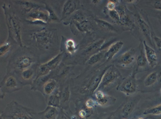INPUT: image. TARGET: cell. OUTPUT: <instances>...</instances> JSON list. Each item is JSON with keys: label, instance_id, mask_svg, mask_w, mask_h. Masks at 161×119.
Segmentation results:
<instances>
[{"label": "cell", "instance_id": "cell-38", "mask_svg": "<svg viewBox=\"0 0 161 119\" xmlns=\"http://www.w3.org/2000/svg\"><path fill=\"white\" fill-rule=\"evenodd\" d=\"M153 39L154 41L156 46L158 48V50L161 51V38L154 36Z\"/></svg>", "mask_w": 161, "mask_h": 119}, {"label": "cell", "instance_id": "cell-12", "mask_svg": "<svg viewBox=\"0 0 161 119\" xmlns=\"http://www.w3.org/2000/svg\"><path fill=\"white\" fill-rule=\"evenodd\" d=\"M142 43L147 62L151 67L154 68L155 66L157 65L158 62V57L155 50L150 46L145 41H143Z\"/></svg>", "mask_w": 161, "mask_h": 119}, {"label": "cell", "instance_id": "cell-39", "mask_svg": "<svg viewBox=\"0 0 161 119\" xmlns=\"http://www.w3.org/2000/svg\"><path fill=\"white\" fill-rule=\"evenodd\" d=\"M153 7L154 9L158 10H161V0L159 1H154L152 3Z\"/></svg>", "mask_w": 161, "mask_h": 119}, {"label": "cell", "instance_id": "cell-8", "mask_svg": "<svg viewBox=\"0 0 161 119\" xmlns=\"http://www.w3.org/2000/svg\"><path fill=\"white\" fill-rule=\"evenodd\" d=\"M136 51L132 48L124 53L117 60V65L122 68H130L136 60Z\"/></svg>", "mask_w": 161, "mask_h": 119}, {"label": "cell", "instance_id": "cell-40", "mask_svg": "<svg viewBox=\"0 0 161 119\" xmlns=\"http://www.w3.org/2000/svg\"><path fill=\"white\" fill-rule=\"evenodd\" d=\"M3 97H4V94L0 88V99H3Z\"/></svg>", "mask_w": 161, "mask_h": 119}, {"label": "cell", "instance_id": "cell-11", "mask_svg": "<svg viewBox=\"0 0 161 119\" xmlns=\"http://www.w3.org/2000/svg\"><path fill=\"white\" fill-rule=\"evenodd\" d=\"M96 98L97 105L101 107H105L114 104L116 101V99L108 95L101 89H97L93 94Z\"/></svg>", "mask_w": 161, "mask_h": 119}, {"label": "cell", "instance_id": "cell-9", "mask_svg": "<svg viewBox=\"0 0 161 119\" xmlns=\"http://www.w3.org/2000/svg\"><path fill=\"white\" fill-rule=\"evenodd\" d=\"M134 17L141 33H142L143 36L145 37L148 42H149L151 45L153 46L152 33L149 25L146 22V21L140 14L138 12H137L134 14Z\"/></svg>", "mask_w": 161, "mask_h": 119}, {"label": "cell", "instance_id": "cell-20", "mask_svg": "<svg viewBox=\"0 0 161 119\" xmlns=\"http://www.w3.org/2000/svg\"><path fill=\"white\" fill-rule=\"evenodd\" d=\"M94 21L95 22L96 24L102 30L113 33H117L118 32L117 29L114 27L112 24L107 21L98 18H94Z\"/></svg>", "mask_w": 161, "mask_h": 119}, {"label": "cell", "instance_id": "cell-29", "mask_svg": "<svg viewBox=\"0 0 161 119\" xmlns=\"http://www.w3.org/2000/svg\"><path fill=\"white\" fill-rule=\"evenodd\" d=\"M144 115H161V104L153 107L147 108L143 112Z\"/></svg>", "mask_w": 161, "mask_h": 119}, {"label": "cell", "instance_id": "cell-15", "mask_svg": "<svg viewBox=\"0 0 161 119\" xmlns=\"http://www.w3.org/2000/svg\"><path fill=\"white\" fill-rule=\"evenodd\" d=\"M105 40L104 39H99L98 41L93 42L92 43L90 44L89 46H88L84 51L83 54L84 55L93 54L99 51L105 50L104 46H107V45H105Z\"/></svg>", "mask_w": 161, "mask_h": 119}, {"label": "cell", "instance_id": "cell-42", "mask_svg": "<svg viewBox=\"0 0 161 119\" xmlns=\"http://www.w3.org/2000/svg\"><path fill=\"white\" fill-rule=\"evenodd\" d=\"M114 113H112V114H111L110 116H109V117H107L106 119H112V116H114Z\"/></svg>", "mask_w": 161, "mask_h": 119}, {"label": "cell", "instance_id": "cell-34", "mask_svg": "<svg viewBox=\"0 0 161 119\" xmlns=\"http://www.w3.org/2000/svg\"><path fill=\"white\" fill-rule=\"evenodd\" d=\"M97 105V102L96 100H94L92 98L88 99L85 103V106L86 109L89 110H92L93 108Z\"/></svg>", "mask_w": 161, "mask_h": 119}, {"label": "cell", "instance_id": "cell-46", "mask_svg": "<svg viewBox=\"0 0 161 119\" xmlns=\"http://www.w3.org/2000/svg\"><path fill=\"white\" fill-rule=\"evenodd\" d=\"M0 119H4L3 117L2 116H0Z\"/></svg>", "mask_w": 161, "mask_h": 119}, {"label": "cell", "instance_id": "cell-21", "mask_svg": "<svg viewBox=\"0 0 161 119\" xmlns=\"http://www.w3.org/2000/svg\"><path fill=\"white\" fill-rule=\"evenodd\" d=\"M116 10L119 16L121 25L125 26L126 24L128 21L129 19L130 18L129 15H128L126 12L125 7L121 5H117Z\"/></svg>", "mask_w": 161, "mask_h": 119}, {"label": "cell", "instance_id": "cell-3", "mask_svg": "<svg viewBox=\"0 0 161 119\" xmlns=\"http://www.w3.org/2000/svg\"><path fill=\"white\" fill-rule=\"evenodd\" d=\"M121 74L117 70L116 66L110 65L108 66L104 74L102 77L101 83L99 85L98 89H103L107 88L109 87L112 86L121 77Z\"/></svg>", "mask_w": 161, "mask_h": 119}, {"label": "cell", "instance_id": "cell-45", "mask_svg": "<svg viewBox=\"0 0 161 119\" xmlns=\"http://www.w3.org/2000/svg\"><path fill=\"white\" fill-rule=\"evenodd\" d=\"M63 119H68V118H67V117H66V116H65V115H64V116H63Z\"/></svg>", "mask_w": 161, "mask_h": 119}, {"label": "cell", "instance_id": "cell-47", "mask_svg": "<svg viewBox=\"0 0 161 119\" xmlns=\"http://www.w3.org/2000/svg\"><path fill=\"white\" fill-rule=\"evenodd\" d=\"M160 94H161V89H160Z\"/></svg>", "mask_w": 161, "mask_h": 119}, {"label": "cell", "instance_id": "cell-44", "mask_svg": "<svg viewBox=\"0 0 161 119\" xmlns=\"http://www.w3.org/2000/svg\"><path fill=\"white\" fill-rule=\"evenodd\" d=\"M145 119L143 117H137V118H136V119Z\"/></svg>", "mask_w": 161, "mask_h": 119}, {"label": "cell", "instance_id": "cell-23", "mask_svg": "<svg viewBox=\"0 0 161 119\" xmlns=\"http://www.w3.org/2000/svg\"><path fill=\"white\" fill-rule=\"evenodd\" d=\"M61 103V93L57 90V92H54L53 94L49 96L48 106L53 107L59 108Z\"/></svg>", "mask_w": 161, "mask_h": 119}, {"label": "cell", "instance_id": "cell-41", "mask_svg": "<svg viewBox=\"0 0 161 119\" xmlns=\"http://www.w3.org/2000/svg\"><path fill=\"white\" fill-rule=\"evenodd\" d=\"M100 3V1H92V3L95 4V5H96V4L99 3Z\"/></svg>", "mask_w": 161, "mask_h": 119}, {"label": "cell", "instance_id": "cell-14", "mask_svg": "<svg viewBox=\"0 0 161 119\" xmlns=\"http://www.w3.org/2000/svg\"><path fill=\"white\" fill-rule=\"evenodd\" d=\"M12 119H34L32 113L28 112L26 109L16 104L15 109L11 113Z\"/></svg>", "mask_w": 161, "mask_h": 119}, {"label": "cell", "instance_id": "cell-13", "mask_svg": "<svg viewBox=\"0 0 161 119\" xmlns=\"http://www.w3.org/2000/svg\"><path fill=\"white\" fill-rule=\"evenodd\" d=\"M124 46V42L119 41L110 45V46L105 51L104 58L107 61H110L116 54L119 53Z\"/></svg>", "mask_w": 161, "mask_h": 119}, {"label": "cell", "instance_id": "cell-30", "mask_svg": "<svg viewBox=\"0 0 161 119\" xmlns=\"http://www.w3.org/2000/svg\"><path fill=\"white\" fill-rule=\"evenodd\" d=\"M71 97V91L69 85L66 86L61 94V102L63 104H66L69 102Z\"/></svg>", "mask_w": 161, "mask_h": 119}, {"label": "cell", "instance_id": "cell-10", "mask_svg": "<svg viewBox=\"0 0 161 119\" xmlns=\"http://www.w3.org/2000/svg\"><path fill=\"white\" fill-rule=\"evenodd\" d=\"M35 62L36 60L33 56L24 54L17 58L15 61V65L17 69L23 71L24 70L30 68Z\"/></svg>", "mask_w": 161, "mask_h": 119}, {"label": "cell", "instance_id": "cell-31", "mask_svg": "<svg viewBox=\"0 0 161 119\" xmlns=\"http://www.w3.org/2000/svg\"><path fill=\"white\" fill-rule=\"evenodd\" d=\"M46 10H47L48 13L49 22H59V19L57 17V14L55 13L53 9H52L51 7L46 5Z\"/></svg>", "mask_w": 161, "mask_h": 119}, {"label": "cell", "instance_id": "cell-22", "mask_svg": "<svg viewBox=\"0 0 161 119\" xmlns=\"http://www.w3.org/2000/svg\"><path fill=\"white\" fill-rule=\"evenodd\" d=\"M105 50H100L96 53L95 54H92L89 59L87 60L86 63L88 65H93L97 64V63L101 61L104 58Z\"/></svg>", "mask_w": 161, "mask_h": 119}, {"label": "cell", "instance_id": "cell-28", "mask_svg": "<svg viewBox=\"0 0 161 119\" xmlns=\"http://www.w3.org/2000/svg\"><path fill=\"white\" fill-rule=\"evenodd\" d=\"M158 80V73L157 72H152L148 75L144 81V84L146 87H150L156 83Z\"/></svg>", "mask_w": 161, "mask_h": 119}, {"label": "cell", "instance_id": "cell-33", "mask_svg": "<svg viewBox=\"0 0 161 119\" xmlns=\"http://www.w3.org/2000/svg\"><path fill=\"white\" fill-rule=\"evenodd\" d=\"M11 43L6 42L0 45V57H3L9 52L11 48Z\"/></svg>", "mask_w": 161, "mask_h": 119}, {"label": "cell", "instance_id": "cell-19", "mask_svg": "<svg viewBox=\"0 0 161 119\" xmlns=\"http://www.w3.org/2000/svg\"><path fill=\"white\" fill-rule=\"evenodd\" d=\"M57 81L50 79L46 81L43 86V92L46 95L50 96L56 91L57 89Z\"/></svg>", "mask_w": 161, "mask_h": 119}, {"label": "cell", "instance_id": "cell-48", "mask_svg": "<svg viewBox=\"0 0 161 119\" xmlns=\"http://www.w3.org/2000/svg\"></svg>", "mask_w": 161, "mask_h": 119}, {"label": "cell", "instance_id": "cell-17", "mask_svg": "<svg viewBox=\"0 0 161 119\" xmlns=\"http://www.w3.org/2000/svg\"><path fill=\"white\" fill-rule=\"evenodd\" d=\"M77 3L75 1H67L64 3L62 13V20H65L72 15L76 11Z\"/></svg>", "mask_w": 161, "mask_h": 119}, {"label": "cell", "instance_id": "cell-35", "mask_svg": "<svg viewBox=\"0 0 161 119\" xmlns=\"http://www.w3.org/2000/svg\"><path fill=\"white\" fill-rule=\"evenodd\" d=\"M109 15L114 22H116L119 25H121L119 16V14H118L116 10V9L114 10H112V11H109Z\"/></svg>", "mask_w": 161, "mask_h": 119}, {"label": "cell", "instance_id": "cell-6", "mask_svg": "<svg viewBox=\"0 0 161 119\" xmlns=\"http://www.w3.org/2000/svg\"><path fill=\"white\" fill-rule=\"evenodd\" d=\"M107 68V67H105L103 70L97 72L95 74L93 75L90 78V80L87 82V83L82 87V88H81V92L82 94H93L98 89L99 85L101 83L103 76Z\"/></svg>", "mask_w": 161, "mask_h": 119}, {"label": "cell", "instance_id": "cell-24", "mask_svg": "<svg viewBox=\"0 0 161 119\" xmlns=\"http://www.w3.org/2000/svg\"><path fill=\"white\" fill-rule=\"evenodd\" d=\"M147 62L144 51L143 43H141L140 46V54L136 58V63L137 65V69L145 67L147 65Z\"/></svg>", "mask_w": 161, "mask_h": 119}, {"label": "cell", "instance_id": "cell-43", "mask_svg": "<svg viewBox=\"0 0 161 119\" xmlns=\"http://www.w3.org/2000/svg\"><path fill=\"white\" fill-rule=\"evenodd\" d=\"M71 119H76V116H75V115L72 116Z\"/></svg>", "mask_w": 161, "mask_h": 119}, {"label": "cell", "instance_id": "cell-7", "mask_svg": "<svg viewBox=\"0 0 161 119\" xmlns=\"http://www.w3.org/2000/svg\"><path fill=\"white\" fill-rule=\"evenodd\" d=\"M27 19L30 22L47 24L49 22L47 10L42 9V7L34 9L27 14Z\"/></svg>", "mask_w": 161, "mask_h": 119}, {"label": "cell", "instance_id": "cell-26", "mask_svg": "<svg viewBox=\"0 0 161 119\" xmlns=\"http://www.w3.org/2000/svg\"><path fill=\"white\" fill-rule=\"evenodd\" d=\"M65 46H66V51L70 55L75 54L78 50V45H76L75 41L72 39H67L65 43Z\"/></svg>", "mask_w": 161, "mask_h": 119}, {"label": "cell", "instance_id": "cell-37", "mask_svg": "<svg viewBox=\"0 0 161 119\" xmlns=\"http://www.w3.org/2000/svg\"><path fill=\"white\" fill-rule=\"evenodd\" d=\"M91 111V110H89L88 109H81L79 111V116L80 117L81 119H85L88 116H89L90 115V112Z\"/></svg>", "mask_w": 161, "mask_h": 119}, {"label": "cell", "instance_id": "cell-36", "mask_svg": "<svg viewBox=\"0 0 161 119\" xmlns=\"http://www.w3.org/2000/svg\"><path fill=\"white\" fill-rule=\"evenodd\" d=\"M119 3V1H109L107 3V8L109 11H112L116 9L117 4Z\"/></svg>", "mask_w": 161, "mask_h": 119}, {"label": "cell", "instance_id": "cell-25", "mask_svg": "<svg viewBox=\"0 0 161 119\" xmlns=\"http://www.w3.org/2000/svg\"><path fill=\"white\" fill-rule=\"evenodd\" d=\"M59 112L57 108L48 106L42 113V117L44 119H56L58 116Z\"/></svg>", "mask_w": 161, "mask_h": 119}, {"label": "cell", "instance_id": "cell-27", "mask_svg": "<svg viewBox=\"0 0 161 119\" xmlns=\"http://www.w3.org/2000/svg\"><path fill=\"white\" fill-rule=\"evenodd\" d=\"M18 3L27 14L34 9L41 7V6H39L38 5H36V3H33L31 2H29V1H22V2H19Z\"/></svg>", "mask_w": 161, "mask_h": 119}, {"label": "cell", "instance_id": "cell-32", "mask_svg": "<svg viewBox=\"0 0 161 119\" xmlns=\"http://www.w3.org/2000/svg\"><path fill=\"white\" fill-rule=\"evenodd\" d=\"M34 75V70L31 68L24 70L21 72V76L25 81H29L33 78Z\"/></svg>", "mask_w": 161, "mask_h": 119}, {"label": "cell", "instance_id": "cell-18", "mask_svg": "<svg viewBox=\"0 0 161 119\" xmlns=\"http://www.w3.org/2000/svg\"><path fill=\"white\" fill-rule=\"evenodd\" d=\"M4 86L6 89L10 91H15L21 88L17 79L14 76H9L4 82Z\"/></svg>", "mask_w": 161, "mask_h": 119}, {"label": "cell", "instance_id": "cell-2", "mask_svg": "<svg viewBox=\"0 0 161 119\" xmlns=\"http://www.w3.org/2000/svg\"><path fill=\"white\" fill-rule=\"evenodd\" d=\"M6 21L8 26L9 33L12 38L20 46H22V25L21 20L14 14H6Z\"/></svg>", "mask_w": 161, "mask_h": 119}, {"label": "cell", "instance_id": "cell-16", "mask_svg": "<svg viewBox=\"0 0 161 119\" xmlns=\"http://www.w3.org/2000/svg\"><path fill=\"white\" fill-rule=\"evenodd\" d=\"M140 98L139 97L134 99L133 100H129L122 106L121 109V116L124 119H126L131 115L134 110Z\"/></svg>", "mask_w": 161, "mask_h": 119}, {"label": "cell", "instance_id": "cell-5", "mask_svg": "<svg viewBox=\"0 0 161 119\" xmlns=\"http://www.w3.org/2000/svg\"><path fill=\"white\" fill-rule=\"evenodd\" d=\"M137 70L125 78L119 84L117 89L126 96L134 95L137 91L138 83L136 77Z\"/></svg>", "mask_w": 161, "mask_h": 119}, {"label": "cell", "instance_id": "cell-1", "mask_svg": "<svg viewBox=\"0 0 161 119\" xmlns=\"http://www.w3.org/2000/svg\"><path fill=\"white\" fill-rule=\"evenodd\" d=\"M55 30L42 28L31 34V38L37 48L48 50L53 43Z\"/></svg>", "mask_w": 161, "mask_h": 119}, {"label": "cell", "instance_id": "cell-4", "mask_svg": "<svg viewBox=\"0 0 161 119\" xmlns=\"http://www.w3.org/2000/svg\"><path fill=\"white\" fill-rule=\"evenodd\" d=\"M63 55L64 52H61L49 61L39 65L38 68L37 75L35 79V82H36L39 77L46 76L51 71L58 67L63 60Z\"/></svg>", "mask_w": 161, "mask_h": 119}]
</instances>
